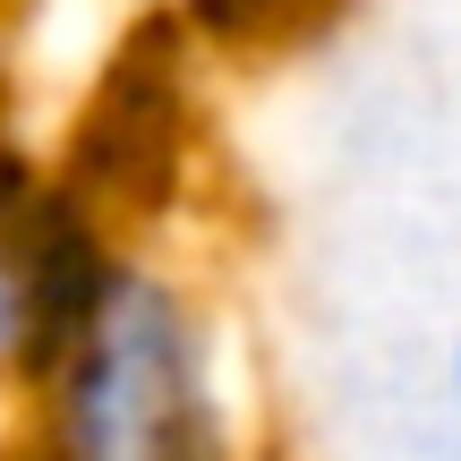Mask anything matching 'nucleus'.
<instances>
[{
  "label": "nucleus",
  "instance_id": "obj_3",
  "mask_svg": "<svg viewBox=\"0 0 461 461\" xmlns=\"http://www.w3.org/2000/svg\"><path fill=\"white\" fill-rule=\"evenodd\" d=\"M180 120H188V103H180V77H171V51L163 60L137 51V60H120L112 77H103L95 112H86V129H77V163H68L60 180L86 188V197L120 222V205L171 188V171H180Z\"/></svg>",
  "mask_w": 461,
  "mask_h": 461
},
{
  "label": "nucleus",
  "instance_id": "obj_5",
  "mask_svg": "<svg viewBox=\"0 0 461 461\" xmlns=\"http://www.w3.org/2000/svg\"><path fill=\"white\" fill-rule=\"evenodd\" d=\"M445 411H453V445H461V325L445 342Z\"/></svg>",
  "mask_w": 461,
  "mask_h": 461
},
{
  "label": "nucleus",
  "instance_id": "obj_1",
  "mask_svg": "<svg viewBox=\"0 0 461 461\" xmlns=\"http://www.w3.org/2000/svg\"><path fill=\"white\" fill-rule=\"evenodd\" d=\"M9 461H248L240 367L214 299L180 265L129 248L77 350L26 393Z\"/></svg>",
  "mask_w": 461,
  "mask_h": 461
},
{
  "label": "nucleus",
  "instance_id": "obj_4",
  "mask_svg": "<svg viewBox=\"0 0 461 461\" xmlns=\"http://www.w3.org/2000/svg\"><path fill=\"white\" fill-rule=\"evenodd\" d=\"M299 9H308V0H180V34H197V43H214V51H257V43H274Z\"/></svg>",
  "mask_w": 461,
  "mask_h": 461
},
{
  "label": "nucleus",
  "instance_id": "obj_2",
  "mask_svg": "<svg viewBox=\"0 0 461 461\" xmlns=\"http://www.w3.org/2000/svg\"><path fill=\"white\" fill-rule=\"evenodd\" d=\"M120 265H129L120 222L0 137V384L9 393H34L77 350Z\"/></svg>",
  "mask_w": 461,
  "mask_h": 461
}]
</instances>
